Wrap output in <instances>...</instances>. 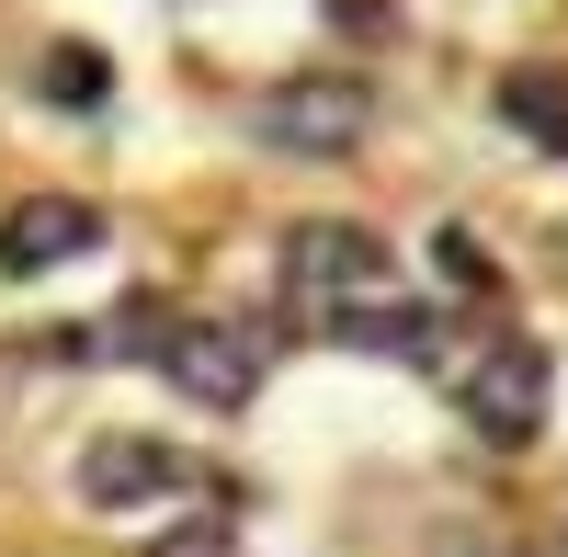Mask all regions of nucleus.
<instances>
[{"mask_svg": "<svg viewBox=\"0 0 568 557\" xmlns=\"http://www.w3.org/2000/svg\"><path fill=\"white\" fill-rule=\"evenodd\" d=\"M149 364H160L194 409H251L262 376H273V331H262V318H171Z\"/></svg>", "mask_w": 568, "mask_h": 557, "instance_id": "obj_3", "label": "nucleus"}, {"mask_svg": "<svg viewBox=\"0 0 568 557\" xmlns=\"http://www.w3.org/2000/svg\"><path fill=\"white\" fill-rule=\"evenodd\" d=\"M318 331L329 342H342V353H444V318L433 307H420V296H364V307H342V318H318Z\"/></svg>", "mask_w": 568, "mask_h": 557, "instance_id": "obj_7", "label": "nucleus"}, {"mask_svg": "<svg viewBox=\"0 0 568 557\" xmlns=\"http://www.w3.org/2000/svg\"><path fill=\"white\" fill-rule=\"evenodd\" d=\"M149 557H240V535H227L216 513H194V524H171V535H160Z\"/></svg>", "mask_w": 568, "mask_h": 557, "instance_id": "obj_10", "label": "nucleus"}, {"mask_svg": "<svg viewBox=\"0 0 568 557\" xmlns=\"http://www.w3.org/2000/svg\"><path fill=\"white\" fill-rule=\"evenodd\" d=\"M80 251H103V205H80V194H34V205L0 216V273H12V285L80 262Z\"/></svg>", "mask_w": 568, "mask_h": 557, "instance_id": "obj_6", "label": "nucleus"}, {"mask_svg": "<svg viewBox=\"0 0 568 557\" xmlns=\"http://www.w3.org/2000/svg\"><path fill=\"white\" fill-rule=\"evenodd\" d=\"M489 103H500L511 136H535L546 160H568V69H535V58H524V69H500Z\"/></svg>", "mask_w": 568, "mask_h": 557, "instance_id": "obj_8", "label": "nucleus"}, {"mask_svg": "<svg viewBox=\"0 0 568 557\" xmlns=\"http://www.w3.org/2000/svg\"><path fill=\"white\" fill-rule=\"evenodd\" d=\"M284 296H296L307 318L398 296V251L375 240V227H353V216H307V227H284Z\"/></svg>", "mask_w": 568, "mask_h": 557, "instance_id": "obj_1", "label": "nucleus"}, {"mask_svg": "<svg viewBox=\"0 0 568 557\" xmlns=\"http://www.w3.org/2000/svg\"><path fill=\"white\" fill-rule=\"evenodd\" d=\"M171 489H194V455H171L160 433L80 444V500H91V513H136V500H171Z\"/></svg>", "mask_w": 568, "mask_h": 557, "instance_id": "obj_5", "label": "nucleus"}, {"mask_svg": "<svg viewBox=\"0 0 568 557\" xmlns=\"http://www.w3.org/2000/svg\"><path fill=\"white\" fill-rule=\"evenodd\" d=\"M546 398H557V364L524 342V331H500L455 364V409L478 422V444H535L546 433Z\"/></svg>", "mask_w": 568, "mask_h": 557, "instance_id": "obj_4", "label": "nucleus"}, {"mask_svg": "<svg viewBox=\"0 0 568 557\" xmlns=\"http://www.w3.org/2000/svg\"><path fill=\"white\" fill-rule=\"evenodd\" d=\"M251 136L284 160H353L364 136H375V91L353 69H307V80H273L262 103H251Z\"/></svg>", "mask_w": 568, "mask_h": 557, "instance_id": "obj_2", "label": "nucleus"}, {"mask_svg": "<svg viewBox=\"0 0 568 557\" xmlns=\"http://www.w3.org/2000/svg\"><path fill=\"white\" fill-rule=\"evenodd\" d=\"M444 273H455V285H478V296H489V251L466 240V227H444Z\"/></svg>", "mask_w": 568, "mask_h": 557, "instance_id": "obj_11", "label": "nucleus"}, {"mask_svg": "<svg viewBox=\"0 0 568 557\" xmlns=\"http://www.w3.org/2000/svg\"><path fill=\"white\" fill-rule=\"evenodd\" d=\"M45 91H58V103H103V58H91V45H58V58H45Z\"/></svg>", "mask_w": 568, "mask_h": 557, "instance_id": "obj_9", "label": "nucleus"}]
</instances>
